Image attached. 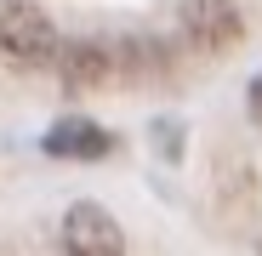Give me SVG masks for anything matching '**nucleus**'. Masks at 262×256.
<instances>
[{
  "instance_id": "7ed1b4c3",
  "label": "nucleus",
  "mask_w": 262,
  "mask_h": 256,
  "mask_svg": "<svg viewBox=\"0 0 262 256\" xmlns=\"http://www.w3.org/2000/svg\"><path fill=\"white\" fill-rule=\"evenodd\" d=\"M63 245L74 256H120L125 234H120V222L97 199H80V205H69V217H63Z\"/></svg>"
},
{
  "instance_id": "39448f33",
  "label": "nucleus",
  "mask_w": 262,
  "mask_h": 256,
  "mask_svg": "<svg viewBox=\"0 0 262 256\" xmlns=\"http://www.w3.org/2000/svg\"><path fill=\"white\" fill-rule=\"evenodd\" d=\"M57 63H63V80L69 85H103L114 57L108 46H97V40H74V46H57Z\"/></svg>"
},
{
  "instance_id": "f257e3e1",
  "label": "nucleus",
  "mask_w": 262,
  "mask_h": 256,
  "mask_svg": "<svg viewBox=\"0 0 262 256\" xmlns=\"http://www.w3.org/2000/svg\"><path fill=\"white\" fill-rule=\"evenodd\" d=\"M0 57L12 63H46L57 57V23L34 0H0Z\"/></svg>"
},
{
  "instance_id": "423d86ee",
  "label": "nucleus",
  "mask_w": 262,
  "mask_h": 256,
  "mask_svg": "<svg viewBox=\"0 0 262 256\" xmlns=\"http://www.w3.org/2000/svg\"><path fill=\"white\" fill-rule=\"evenodd\" d=\"M251 114H256V120H262V74H256V80H251Z\"/></svg>"
},
{
  "instance_id": "20e7f679",
  "label": "nucleus",
  "mask_w": 262,
  "mask_h": 256,
  "mask_svg": "<svg viewBox=\"0 0 262 256\" xmlns=\"http://www.w3.org/2000/svg\"><path fill=\"white\" fill-rule=\"evenodd\" d=\"M46 154H57V159H97V154H108V131H97L92 120H63L57 131H46Z\"/></svg>"
},
{
  "instance_id": "f03ea898",
  "label": "nucleus",
  "mask_w": 262,
  "mask_h": 256,
  "mask_svg": "<svg viewBox=\"0 0 262 256\" xmlns=\"http://www.w3.org/2000/svg\"><path fill=\"white\" fill-rule=\"evenodd\" d=\"M177 23H183V40L194 52H205V57L239 46V34H245V17H239L234 0H183Z\"/></svg>"
}]
</instances>
